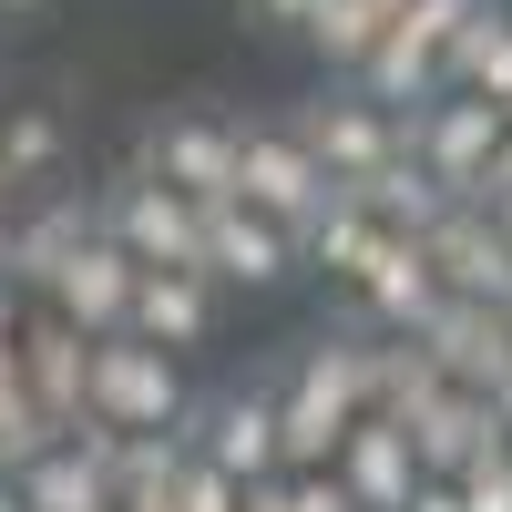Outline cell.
Listing matches in <instances>:
<instances>
[{"mask_svg":"<svg viewBox=\"0 0 512 512\" xmlns=\"http://www.w3.org/2000/svg\"><path fill=\"white\" fill-rule=\"evenodd\" d=\"M185 369L144 349V338H103L93 349V410H82V431H103V441H185Z\"/></svg>","mask_w":512,"mask_h":512,"instance_id":"1","label":"cell"},{"mask_svg":"<svg viewBox=\"0 0 512 512\" xmlns=\"http://www.w3.org/2000/svg\"><path fill=\"white\" fill-rule=\"evenodd\" d=\"M185 451L205 461V472H226L236 492H267V482H287V400H277V379H246V390L195 400V420H185Z\"/></svg>","mask_w":512,"mask_h":512,"instance_id":"2","label":"cell"},{"mask_svg":"<svg viewBox=\"0 0 512 512\" xmlns=\"http://www.w3.org/2000/svg\"><path fill=\"white\" fill-rule=\"evenodd\" d=\"M103 236L134 256L144 277H205V205L175 195V185H154L144 164L123 185H103Z\"/></svg>","mask_w":512,"mask_h":512,"instance_id":"3","label":"cell"},{"mask_svg":"<svg viewBox=\"0 0 512 512\" xmlns=\"http://www.w3.org/2000/svg\"><path fill=\"white\" fill-rule=\"evenodd\" d=\"M502 144H512V113H502V103L451 93V103H431V113H410V164H420L451 205H492Z\"/></svg>","mask_w":512,"mask_h":512,"instance_id":"4","label":"cell"},{"mask_svg":"<svg viewBox=\"0 0 512 512\" xmlns=\"http://www.w3.org/2000/svg\"><path fill=\"white\" fill-rule=\"evenodd\" d=\"M246 134V195L236 205H256V216H277L297 246H308V226L338 205V185H328V164L308 154V134L297 123H236Z\"/></svg>","mask_w":512,"mask_h":512,"instance_id":"5","label":"cell"},{"mask_svg":"<svg viewBox=\"0 0 512 512\" xmlns=\"http://www.w3.org/2000/svg\"><path fill=\"white\" fill-rule=\"evenodd\" d=\"M144 175L195 195V205H236L246 195V134L216 123V113H164L144 134Z\"/></svg>","mask_w":512,"mask_h":512,"instance_id":"6","label":"cell"},{"mask_svg":"<svg viewBox=\"0 0 512 512\" xmlns=\"http://www.w3.org/2000/svg\"><path fill=\"white\" fill-rule=\"evenodd\" d=\"M297 134H308V154L328 164V185H369V175H390V164L410 154V123L400 113H379L369 93H318L308 113H297Z\"/></svg>","mask_w":512,"mask_h":512,"instance_id":"7","label":"cell"},{"mask_svg":"<svg viewBox=\"0 0 512 512\" xmlns=\"http://www.w3.org/2000/svg\"><path fill=\"white\" fill-rule=\"evenodd\" d=\"M441 308H451V287H441V267H431V246H420V236H390V246L369 256V277H359V318H369L379 338H400V349H410V338L431 328Z\"/></svg>","mask_w":512,"mask_h":512,"instance_id":"8","label":"cell"},{"mask_svg":"<svg viewBox=\"0 0 512 512\" xmlns=\"http://www.w3.org/2000/svg\"><path fill=\"white\" fill-rule=\"evenodd\" d=\"M134 297H144V267H134L113 236H93V246L52 277V318H72V328L103 349V338H134Z\"/></svg>","mask_w":512,"mask_h":512,"instance_id":"9","label":"cell"},{"mask_svg":"<svg viewBox=\"0 0 512 512\" xmlns=\"http://www.w3.org/2000/svg\"><path fill=\"white\" fill-rule=\"evenodd\" d=\"M420 246H431V267H441V287L461 308H502L512 297V236L492 226V205H451Z\"/></svg>","mask_w":512,"mask_h":512,"instance_id":"10","label":"cell"},{"mask_svg":"<svg viewBox=\"0 0 512 512\" xmlns=\"http://www.w3.org/2000/svg\"><path fill=\"white\" fill-rule=\"evenodd\" d=\"M410 349L431 359L451 390H472V400H492L502 379H512V328H502V308H461V297H451V308L420 328Z\"/></svg>","mask_w":512,"mask_h":512,"instance_id":"11","label":"cell"},{"mask_svg":"<svg viewBox=\"0 0 512 512\" xmlns=\"http://www.w3.org/2000/svg\"><path fill=\"white\" fill-rule=\"evenodd\" d=\"M21 369H31V400H41V420L72 441L82 431V410H93V338H82L72 318H52L41 308L31 328H21Z\"/></svg>","mask_w":512,"mask_h":512,"instance_id":"12","label":"cell"},{"mask_svg":"<svg viewBox=\"0 0 512 512\" xmlns=\"http://www.w3.org/2000/svg\"><path fill=\"white\" fill-rule=\"evenodd\" d=\"M297 267V236L277 216H256V205H205V277L216 287H277Z\"/></svg>","mask_w":512,"mask_h":512,"instance_id":"13","label":"cell"},{"mask_svg":"<svg viewBox=\"0 0 512 512\" xmlns=\"http://www.w3.org/2000/svg\"><path fill=\"white\" fill-rule=\"evenodd\" d=\"M338 482H349L359 512H410L431 472H420V441L400 431V420H359L349 451H338Z\"/></svg>","mask_w":512,"mask_h":512,"instance_id":"14","label":"cell"},{"mask_svg":"<svg viewBox=\"0 0 512 512\" xmlns=\"http://www.w3.org/2000/svg\"><path fill=\"white\" fill-rule=\"evenodd\" d=\"M410 441H420V472H431V482H461V472H482L492 451H512L492 400H472V390H441L431 410L410 420Z\"/></svg>","mask_w":512,"mask_h":512,"instance_id":"15","label":"cell"},{"mask_svg":"<svg viewBox=\"0 0 512 512\" xmlns=\"http://www.w3.org/2000/svg\"><path fill=\"white\" fill-rule=\"evenodd\" d=\"M11 492H21L31 512H123V492H113V472H103L93 441H52Z\"/></svg>","mask_w":512,"mask_h":512,"instance_id":"16","label":"cell"},{"mask_svg":"<svg viewBox=\"0 0 512 512\" xmlns=\"http://www.w3.org/2000/svg\"><path fill=\"white\" fill-rule=\"evenodd\" d=\"M205 328H216V277H144V297H134L144 349L185 359V349H205Z\"/></svg>","mask_w":512,"mask_h":512,"instance_id":"17","label":"cell"},{"mask_svg":"<svg viewBox=\"0 0 512 512\" xmlns=\"http://www.w3.org/2000/svg\"><path fill=\"white\" fill-rule=\"evenodd\" d=\"M390 31H400V21L379 11V0H328V11L308 21V41H318V62H328V72H349V82H359V72H369L379 52H390Z\"/></svg>","mask_w":512,"mask_h":512,"instance_id":"18","label":"cell"},{"mask_svg":"<svg viewBox=\"0 0 512 512\" xmlns=\"http://www.w3.org/2000/svg\"><path fill=\"white\" fill-rule=\"evenodd\" d=\"M349 195H359V205H369V216H379V236H431V226L451 216V195H441L431 175H420V164H410V154L390 164V175H369V185H349Z\"/></svg>","mask_w":512,"mask_h":512,"instance_id":"19","label":"cell"},{"mask_svg":"<svg viewBox=\"0 0 512 512\" xmlns=\"http://www.w3.org/2000/svg\"><path fill=\"white\" fill-rule=\"evenodd\" d=\"M451 93H472V103H502L512 113V11L492 0V11L461 31V52H451Z\"/></svg>","mask_w":512,"mask_h":512,"instance_id":"20","label":"cell"},{"mask_svg":"<svg viewBox=\"0 0 512 512\" xmlns=\"http://www.w3.org/2000/svg\"><path fill=\"white\" fill-rule=\"evenodd\" d=\"M379 246H390V236H379V216H369V205H359L349 185H338V205H328V216L308 226V256H318V267H328L338 287H359V277H369V256H379Z\"/></svg>","mask_w":512,"mask_h":512,"instance_id":"21","label":"cell"},{"mask_svg":"<svg viewBox=\"0 0 512 512\" xmlns=\"http://www.w3.org/2000/svg\"><path fill=\"white\" fill-rule=\"evenodd\" d=\"M62 164V123L52 113H0V185H41Z\"/></svg>","mask_w":512,"mask_h":512,"instance_id":"22","label":"cell"},{"mask_svg":"<svg viewBox=\"0 0 512 512\" xmlns=\"http://www.w3.org/2000/svg\"><path fill=\"white\" fill-rule=\"evenodd\" d=\"M482 11H492V0H410V11H400V31H410V41H431V52L451 62V52H461V31H472Z\"/></svg>","mask_w":512,"mask_h":512,"instance_id":"23","label":"cell"},{"mask_svg":"<svg viewBox=\"0 0 512 512\" xmlns=\"http://www.w3.org/2000/svg\"><path fill=\"white\" fill-rule=\"evenodd\" d=\"M461 512H512V451H492L482 472H461Z\"/></svg>","mask_w":512,"mask_h":512,"instance_id":"24","label":"cell"},{"mask_svg":"<svg viewBox=\"0 0 512 512\" xmlns=\"http://www.w3.org/2000/svg\"><path fill=\"white\" fill-rule=\"evenodd\" d=\"M328 11V0H246V21H267V31H308Z\"/></svg>","mask_w":512,"mask_h":512,"instance_id":"25","label":"cell"},{"mask_svg":"<svg viewBox=\"0 0 512 512\" xmlns=\"http://www.w3.org/2000/svg\"><path fill=\"white\" fill-rule=\"evenodd\" d=\"M410 512H461V482H420V502Z\"/></svg>","mask_w":512,"mask_h":512,"instance_id":"26","label":"cell"},{"mask_svg":"<svg viewBox=\"0 0 512 512\" xmlns=\"http://www.w3.org/2000/svg\"><path fill=\"white\" fill-rule=\"evenodd\" d=\"M492 420H502V441H512V379H502V390H492Z\"/></svg>","mask_w":512,"mask_h":512,"instance_id":"27","label":"cell"},{"mask_svg":"<svg viewBox=\"0 0 512 512\" xmlns=\"http://www.w3.org/2000/svg\"><path fill=\"white\" fill-rule=\"evenodd\" d=\"M11 236H21V226H11V185H0V256H11Z\"/></svg>","mask_w":512,"mask_h":512,"instance_id":"28","label":"cell"},{"mask_svg":"<svg viewBox=\"0 0 512 512\" xmlns=\"http://www.w3.org/2000/svg\"><path fill=\"white\" fill-rule=\"evenodd\" d=\"M11 11H41V0H0V21H11Z\"/></svg>","mask_w":512,"mask_h":512,"instance_id":"29","label":"cell"},{"mask_svg":"<svg viewBox=\"0 0 512 512\" xmlns=\"http://www.w3.org/2000/svg\"><path fill=\"white\" fill-rule=\"evenodd\" d=\"M379 11H390V21H400V11H410V0H379Z\"/></svg>","mask_w":512,"mask_h":512,"instance_id":"30","label":"cell"},{"mask_svg":"<svg viewBox=\"0 0 512 512\" xmlns=\"http://www.w3.org/2000/svg\"><path fill=\"white\" fill-rule=\"evenodd\" d=\"M502 328H512V297H502Z\"/></svg>","mask_w":512,"mask_h":512,"instance_id":"31","label":"cell"},{"mask_svg":"<svg viewBox=\"0 0 512 512\" xmlns=\"http://www.w3.org/2000/svg\"><path fill=\"white\" fill-rule=\"evenodd\" d=\"M502 11H512V0H502Z\"/></svg>","mask_w":512,"mask_h":512,"instance_id":"32","label":"cell"}]
</instances>
